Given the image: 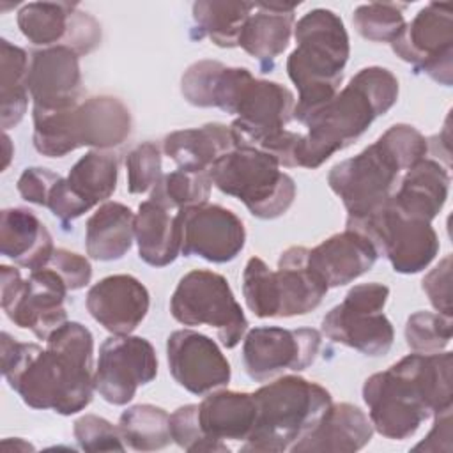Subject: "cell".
<instances>
[{
    "label": "cell",
    "instance_id": "1",
    "mask_svg": "<svg viewBox=\"0 0 453 453\" xmlns=\"http://www.w3.org/2000/svg\"><path fill=\"white\" fill-rule=\"evenodd\" d=\"M2 375L32 409L71 416L94 396V336L80 322H65L42 349L2 333Z\"/></svg>",
    "mask_w": 453,
    "mask_h": 453
},
{
    "label": "cell",
    "instance_id": "2",
    "mask_svg": "<svg viewBox=\"0 0 453 453\" xmlns=\"http://www.w3.org/2000/svg\"><path fill=\"white\" fill-rule=\"evenodd\" d=\"M451 352H412L363 384V400L375 432L391 441L412 437L418 428L453 407Z\"/></svg>",
    "mask_w": 453,
    "mask_h": 453
},
{
    "label": "cell",
    "instance_id": "3",
    "mask_svg": "<svg viewBox=\"0 0 453 453\" xmlns=\"http://www.w3.org/2000/svg\"><path fill=\"white\" fill-rule=\"evenodd\" d=\"M398 90V80L389 69H359L333 99L304 119L308 131L301 134L299 166L315 170L357 142L377 117L395 106Z\"/></svg>",
    "mask_w": 453,
    "mask_h": 453
},
{
    "label": "cell",
    "instance_id": "4",
    "mask_svg": "<svg viewBox=\"0 0 453 453\" xmlns=\"http://www.w3.org/2000/svg\"><path fill=\"white\" fill-rule=\"evenodd\" d=\"M428 154V142L411 124H393L354 157L336 163L327 173L331 191L342 200L347 219L365 218L393 196L400 172Z\"/></svg>",
    "mask_w": 453,
    "mask_h": 453
},
{
    "label": "cell",
    "instance_id": "5",
    "mask_svg": "<svg viewBox=\"0 0 453 453\" xmlns=\"http://www.w3.org/2000/svg\"><path fill=\"white\" fill-rule=\"evenodd\" d=\"M294 37L297 46L287 58V74L299 92L294 119L303 124L340 90L350 41L342 18L320 7L297 19Z\"/></svg>",
    "mask_w": 453,
    "mask_h": 453
},
{
    "label": "cell",
    "instance_id": "6",
    "mask_svg": "<svg viewBox=\"0 0 453 453\" xmlns=\"http://www.w3.org/2000/svg\"><path fill=\"white\" fill-rule=\"evenodd\" d=\"M34 147L46 157L92 147L110 150L122 145L133 131L129 108L113 96H92L62 110L32 108Z\"/></svg>",
    "mask_w": 453,
    "mask_h": 453
},
{
    "label": "cell",
    "instance_id": "7",
    "mask_svg": "<svg viewBox=\"0 0 453 453\" xmlns=\"http://www.w3.org/2000/svg\"><path fill=\"white\" fill-rule=\"evenodd\" d=\"M257 419L241 451L280 453L303 439L333 403L319 382L299 375H281L255 393Z\"/></svg>",
    "mask_w": 453,
    "mask_h": 453
},
{
    "label": "cell",
    "instance_id": "8",
    "mask_svg": "<svg viewBox=\"0 0 453 453\" xmlns=\"http://www.w3.org/2000/svg\"><path fill=\"white\" fill-rule=\"evenodd\" d=\"M296 99L290 88L278 81L260 80L246 67L225 65L212 90V108L234 115L230 129L237 145L260 147L283 131L294 119Z\"/></svg>",
    "mask_w": 453,
    "mask_h": 453
},
{
    "label": "cell",
    "instance_id": "9",
    "mask_svg": "<svg viewBox=\"0 0 453 453\" xmlns=\"http://www.w3.org/2000/svg\"><path fill=\"white\" fill-rule=\"evenodd\" d=\"M280 168V163L262 149L235 145L207 173L221 193L242 202L251 216L276 219L296 198L294 179Z\"/></svg>",
    "mask_w": 453,
    "mask_h": 453
},
{
    "label": "cell",
    "instance_id": "10",
    "mask_svg": "<svg viewBox=\"0 0 453 453\" xmlns=\"http://www.w3.org/2000/svg\"><path fill=\"white\" fill-rule=\"evenodd\" d=\"M170 313L182 326L214 327L226 349L237 347L250 326L226 278L211 269H193L179 280Z\"/></svg>",
    "mask_w": 453,
    "mask_h": 453
},
{
    "label": "cell",
    "instance_id": "11",
    "mask_svg": "<svg viewBox=\"0 0 453 453\" xmlns=\"http://www.w3.org/2000/svg\"><path fill=\"white\" fill-rule=\"evenodd\" d=\"M388 297L389 288L382 283L354 285L343 301L324 315L322 333L370 357L388 354L395 340L393 324L384 315Z\"/></svg>",
    "mask_w": 453,
    "mask_h": 453
},
{
    "label": "cell",
    "instance_id": "12",
    "mask_svg": "<svg viewBox=\"0 0 453 453\" xmlns=\"http://www.w3.org/2000/svg\"><path fill=\"white\" fill-rule=\"evenodd\" d=\"M0 288L2 308L9 320L32 331L39 340L46 342L55 329L67 322L64 301L69 290L50 265L30 271L27 280L21 278L19 269L2 265Z\"/></svg>",
    "mask_w": 453,
    "mask_h": 453
},
{
    "label": "cell",
    "instance_id": "13",
    "mask_svg": "<svg viewBox=\"0 0 453 453\" xmlns=\"http://www.w3.org/2000/svg\"><path fill=\"white\" fill-rule=\"evenodd\" d=\"M345 228L366 235L384 255L393 271L400 274H416L425 271L439 253V237L428 221L412 219L398 212L391 198L375 212L347 219Z\"/></svg>",
    "mask_w": 453,
    "mask_h": 453
},
{
    "label": "cell",
    "instance_id": "14",
    "mask_svg": "<svg viewBox=\"0 0 453 453\" xmlns=\"http://www.w3.org/2000/svg\"><path fill=\"white\" fill-rule=\"evenodd\" d=\"M391 50L444 87L453 83V12L449 2H430L405 23Z\"/></svg>",
    "mask_w": 453,
    "mask_h": 453
},
{
    "label": "cell",
    "instance_id": "15",
    "mask_svg": "<svg viewBox=\"0 0 453 453\" xmlns=\"http://www.w3.org/2000/svg\"><path fill=\"white\" fill-rule=\"evenodd\" d=\"M242 340V365L255 382L306 370L315 363L322 345V334L311 327L260 326L246 331Z\"/></svg>",
    "mask_w": 453,
    "mask_h": 453
},
{
    "label": "cell",
    "instance_id": "16",
    "mask_svg": "<svg viewBox=\"0 0 453 453\" xmlns=\"http://www.w3.org/2000/svg\"><path fill=\"white\" fill-rule=\"evenodd\" d=\"M157 375V356L147 338L111 334L99 349L94 388L111 405L129 403L138 388Z\"/></svg>",
    "mask_w": 453,
    "mask_h": 453
},
{
    "label": "cell",
    "instance_id": "17",
    "mask_svg": "<svg viewBox=\"0 0 453 453\" xmlns=\"http://www.w3.org/2000/svg\"><path fill=\"white\" fill-rule=\"evenodd\" d=\"M25 39L41 48L67 46L80 57L92 53L103 37L101 23L78 4L30 2L16 14Z\"/></svg>",
    "mask_w": 453,
    "mask_h": 453
},
{
    "label": "cell",
    "instance_id": "18",
    "mask_svg": "<svg viewBox=\"0 0 453 453\" xmlns=\"http://www.w3.org/2000/svg\"><path fill=\"white\" fill-rule=\"evenodd\" d=\"M180 255L200 257L212 264L232 262L246 244L242 219L218 203H202L177 212Z\"/></svg>",
    "mask_w": 453,
    "mask_h": 453
},
{
    "label": "cell",
    "instance_id": "19",
    "mask_svg": "<svg viewBox=\"0 0 453 453\" xmlns=\"http://www.w3.org/2000/svg\"><path fill=\"white\" fill-rule=\"evenodd\" d=\"M166 361L173 380L198 396L228 386L232 379L230 363L218 343L193 329L170 333Z\"/></svg>",
    "mask_w": 453,
    "mask_h": 453
},
{
    "label": "cell",
    "instance_id": "20",
    "mask_svg": "<svg viewBox=\"0 0 453 453\" xmlns=\"http://www.w3.org/2000/svg\"><path fill=\"white\" fill-rule=\"evenodd\" d=\"M27 85L34 108L62 110L78 104L83 97L80 55L67 46L34 51Z\"/></svg>",
    "mask_w": 453,
    "mask_h": 453
},
{
    "label": "cell",
    "instance_id": "21",
    "mask_svg": "<svg viewBox=\"0 0 453 453\" xmlns=\"http://www.w3.org/2000/svg\"><path fill=\"white\" fill-rule=\"evenodd\" d=\"M85 306L111 334H131L147 317L150 296L138 278L111 274L88 288Z\"/></svg>",
    "mask_w": 453,
    "mask_h": 453
},
{
    "label": "cell",
    "instance_id": "22",
    "mask_svg": "<svg viewBox=\"0 0 453 453\" xmlns=\"http://www.w3.org/2000/svg\"><path fill=\"white\" fill-rule=\"evenodd\" d=\"M379 257L375 244L366 235L345 228L308 251V267L327 288H336L366 274Z\"/></svg>",
    "mask_w": 453,
    "mask_h": 453
},
{
    "label": "cell",
    "instance_id": "23",
    "mask_svg": "<svg viewBox=\"0 0 453 453\" xmlns=\"http://www.w3.org/2000/svg\"><path fill=\"white\" fill-rule=\"evenodd\" d=\"M373 435L370 418L357 407L347 402L331 403L319 423L299 439L292 453H322V451H359Z\"/></svg>",
    "mask_w": 453,
    "mask_h": 453
},
{
    "label": "cell",
    "instance_id": "24",
    "mask_svg": "<svg viewBox=\"0 0 453 453\" xmlns=\"http://www.w3.org/2000/svg\"><path fill=\"white\" fill-rule=\"evenodd\" d=\"M297 7L299 2H255V9L241 30L237 46L264 67H271L288 48Z\"/></svg>",
    "mask_w": 453,
    "mask_h": 453
},
{
    "label": "cell",
    "instance_id": "25",
    "mask_svg": "<svg viewBox=\"0 0 453 453\" xmlns=\"http://www.w3.org/2000/svg\"><path fill=\"white\" fill-rule=\"evenodd\" d=\"M308 251L310 250L304 246H290L278 258V269L274 271L278 319L313 311L329 290L308 267Z\"/></svg>",
    "mask_w": 453,
    "mask_h": 453
},
{
    "label": "cell",
    "instance_id": "26",
    "mask_svg": "<svg viewBox=\"0 0 453 453\" xmlns=\"http://www.w3.org/2000/svg\"><path fill=\"white\" fill-rule=\"evenodd\" d=\"M449 182L448 166L425 157L405 172L391 203L407 218L432 223L448 200Z\"/></svg>",
    "mask_w": 453,
    "mask_h": 453
},
{
    "label": "cell",
    "instance_id": "27",
    "mask_svg": "<svg viewBox=\"0 0 453 453\" xmlns=\"http://www.w3.org/2000/svg\"><path fill=\"white\" fill-rule=\"evenodd\" d=\"M0 251L16 265L35 271L50 264L55 251L46 225L25 207H7L0 214Z\"/></svg>",
    "mask_w": 453,
    "mask_h": 453
},
{
    "label": "cell",
    "instance_id": "28",
    "mask_svg": "<svg viewBox=\"0 0 453 453\" xmlns=\"http://www.w3.org/2000/svg\"><path fill=\"white\" fill-rule=\"evenodd\" d=\"M237 145L230 129L221 122H207L200 127L177 129L163 138V152L179 170L207 173L211 166Z\"/></svg>",
    "mask_w": 453,
    "mask_h": 453
},
{
    "label": "cell",
    "instance_id": "29",
    "mask_svg": "<svg viewBox=\"0 0 453 453\" xmlns=\"http://www.w3.org/2000/svg\"><path fill=\"white\" fill-rule=\"evenodd\" d=\"M257 403L253 393L211 391L198 403L202 432L214 441H246L255 426Z\"/></svg>",
    "mask_w": 453,
    "mask_h": 453
},
{
    "label": "cell",
    "instance_id": "30",
    "mask_svg": "<svg viewBox=\"0 0 453 453\" xmlns=\"http://www.w3.org/2000/svg\"><path fill=\"white\" fill-rule=\"evenodd\" d=\"M134 241L138 257L152 265L165 267L177 260L180 255V226L177 212L145 200L138 205L134 214Z\"/></svg>",
    "mask_w": 453,
    "mask_h": 453
},
{
    "label": "cell",
    "instance_id": "31",
    "mask_svg": "<svg viewBox=\"0 0 453 453\" xmlns=\"http://www.w3.org/2000/svg\"><path fill=\"white\" fill-rule=\"evenodd\" d=\"M134 241V214L120 202H104L87 219L85 250L99 262L120 260Z\"/></svg>",
    "mask_w": 453,
    "mask_h": 453
},
{
    "label": "cell",
    "instance_id": "32",
    "mask_svg": "<svg viewBox=\"0 0 453 453\" xmlns=\"http://www.w3.org/2000/svg\"><path fill=\"white\" fill-rule=\"evenodd\" d=\"M119 161L111 152L90 150L81 156L69 170L65 184L71 193L90 211L117 189Z\"/></svg>",
    "mask_w": 453,
    "mask_h": 453
},
{
    "label": "cell",
    "instance_id": "33",
    "mask_svg": "<svg viewBox=\"0 0 453 453\" xmlns=\"http://www.w3.org/2000/svg\"><path fill=\"white\" fill-rule=\"evenodd\" d=\"M28 67L27 51L7 39H0V117L4 131L18 126L27 113Z\"/></svg>",
    "mask_w": 453,
    "mask_h": 453
},
{
    "label": "cell",
    "instance_id": "34",
    "mask_svg": "<svg viewBox=\"0 0 453 453\" xmlns=\"http://www.w3.org/2000/svg\"><path fill=\"white\" fill-rule=\"evenodd\" d=\"M255 2L198 0L193 4V21L198 39L207 37L219 48H235L241 30L253 12Z\"/></svg>",
    "mask_w": 453,
    "mask_h": 453
},
{
    "label": "cell",
    "instance_id": "35",
    "mask_svg": "<svg viewBox=\"0 0 453 453\" xmlns=\"http://www.w3.org/2000/svg\"><path fill=\"white\" fill-rule=\"evenodd\" d=\"M117 426L126 446L134 451H156L172 442L170 414L152 403L127 407L120 414Z\"/></svg>",
    "mask_w": 453,
    "mask_h": 453
},
{
    "label": "cell",
    "instance_id": "36",
    "mask_svg": "<svg viewBox=\"0 0 453 453\" xmlns=\"http://www.w3.org/2000/svg\"><path fill=\"white\" fill-rule=\"evenodd\" d=\"M211 186L212 182L209 173L186 172L177 168L161 175L157 184L152 188L149 200L172 212H179L188 207L207 203L211 196Z\"/></svg>",
    "mask_w": 453,
    "mask_h": 453
},
{
    "label": "cell",
    "instance_id": "37",
    "mask_svg": "<svg viewBox=\"0 0 453 453\" xmlns=\"http://www.w3.org/2000/svg\"><path fill=\"white\" fill-rule=\"evenodd\" d=\"M403 4L370 2L354 9L352 25L356 32L372 42H393L405 27Z\"/></svg>",
    "mask_w": 453,
    "mask_h": 453
},
{
    "label": "cell",
    "instance_id": "38",
    "mask_svg": "<svg viewBox=\"0 0 453 453\" xmlns=\"http://www.w3.org/2000/svg\"><path fill=\"white\" fill-rule=\"evenodd\" d=\"M242 296L255 317L278 319L274 271L260 257H251L244 265Z\"/></svg>",
    "mask_w": 453,
    "mask_h": 453
},
{
    "label": "cell",
    "instance_id": "39",
    "mask_svg": "<svg viewBox=\"0 0 453 453\" xmlns=\"http://www.w3.org/2000/svg\"><path fill=\"white\" fill-rule=\"evenodd\" d=\"M451 317L434 311H416L405 322V342L412 352L435 354L451 342Z\"/></svg>",
    "mask_w": 453,
    "mask_h": 453
},
{
    "label": "cell",
    "instance_id": "40",
    "mask_svg": "<svg viewBox=\"0 0 453 453\" xmlns=\"http://www.w3.org/2000/svg\"><path fill=\"white\" fill-rule=\"evenodd\" d=\"M172 441L184 451H230L226 442L209 439L198 423V403L180 405L170 414Z\"/></svg>",
    "mask_w": 453,
    "mask_h": 453
},
{
    "label": "cell",
    "instance_id": "41",
    "mask_svg": "<svg viewBox=\"0 0 453 453\" xmlns=\"http://www.w3.org/2000/svg\"><path fill=\"white\" fill-rule=\"evenodd\" d=\"M161 149L154 142H142L126 157L127 191L142 195L152 191L161 179Z\"/></svg>",
    "mask_w": 453,
    "mask_h": 453
},
{
    "label": "cell",
    "instance_id": "42",
    "mask_svg": "<svg viewBox=\"0 0 453 453\" xmlns=\"http://www.w3.org/2000/svg\"><path fill=\"white\" fill-rule=\"evenodd\" d=\"M74 439L83 451H124L119 426H113L108 419L96 414H83L74 421Z\"/></svg>",
    "mask_w": 453,
    "mask_h": 453
},
{
    "label": "cell",
    "instance_id": "43",
    "mask_svg": "<svg viewBox=\"0 0 453 453\" xmlns=\"http://www.w3.org/2000/svg\"><path fill=\"white\" fill-rule=\"evenodd\" d=\"M221 67L223 62L209 58L193 62L180 78L182 97L193 106L212 108V88Z\"/></svg>",
    "mask_w": 453,
    "mask_h": 453
},
{
    "label": "cell",
    "instance_id": "44",
    "mask_svg": "<svg viewBox=\"0 0 453 453\" xmlns=\"http://www.w3.org/2000/svg\"><path fill=\"white\" fill-rule=\"evenodd\" d=\"M48 265L62 278L71 292L85 288L92 280V265L88 258L64 248H57L53 251Z\"/></svg>",
    "mask_w": 453,
    "mask_h": 453
},
{
    "label": "cell",
    "instance_id": "45",
    "mask_svg": "<svg viewBox=\"0 0 453 453\" xmlns=\"http://www.w3.org/2000/svg\"><path fill=\"white\" fill-rule=\"evenodd\" d=\"M421 288L426 294L430 304L437 313L451 317V255H446L434 269H430L423 281Z\"/></svg>",
    "mask_w": 453,
    "mask_h": 453
},
{
    "label": "cell",
    "instance_id": "46",
    "mask_svg": "<svg viewBox=\"0 0 453 453\" xmlns=\"http://www.w3.org/2000/svg\"><path fill=\"white\" fill-rule=\"evenodd\" d=\"M60 177H62L60 173H57L50 168L30 166V168L23 170V173L18 179L16 188L23 200L41 205V207H46L50 191Z\"/></svg>",
    "mask_w": 453,
    "mask_h": 453
},
{
    "label": "cell",
    "instance_id": "47",
    "mask_svg": "<svg viewBox=\"0 0 453 453\" xmlns=\"http://www.w3.org/2000/svg\"><path fill=\"white\" fill-rule=\"evenodd\" d=\"M451 448V409L434 416L430 434L416 444L414 451H449Z\"/></svg>",
    "mask_w": 453,
    "mask_h": 453
},
{
    "label": "cell",
    "instance_id": "48",
    "mask_svg": "<svg viewBox=\"0 0 453 453\" xmlns=\"http://www.w3.org/2000/svg\"><path fill=\"white\" fill-rule=\"evenodd\" d=\"M2 140H4V165H2V170H7V166L11 163V157H12V143H11V138L5 131H4Z\"/></svg>",
    "mask_w": 453,
    "mask_h": 453
}]
</instances>
